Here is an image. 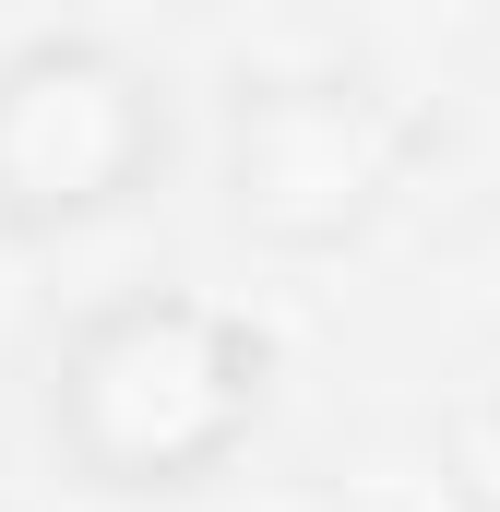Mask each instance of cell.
<instances>
[{"mask_svg":"<svg viewBox=\"0 0 500 512\" xmlns=\"http://www.w3.org/2000/svg\"><path fill=\"white\" fill-rule=\"evenodd\" d=\"M417 167V120L381 96V84H346V72H286V84H239L227 108V227L250 251L322 262L358 251L393 191Z\"/></svg>","mask_w":500,"mask_h":512,"instance_id":"3957f363","label":"cell"},{"mask_svg":"<svg viewBox=\"0 0 500 512\" xmlns=\"http://www.w3.org/2000/svg\"><path fill=\"white\" fill-rule=\"evenodd\" d=\"M453 465H465V489L500 512V382H477V405L453 417Z\"/></svg>","mask_w":500,"mask_h":512,"instance_id":"277c9868","label":"cell"},{"mask_svg":"<svg viewBox=\"0 0 500 512\" xmlns=\"http://www.w3.org/2000/svg\"><path fill=\"white\" fill-rule=\"evenodd\" d=\"M274 417V334L215 286H120L96 298L36 382V429L96 501H191Z\"/></svg>","mask_w":500,"mask_h":512,"instance_id":"6da1fadb","label":"cell"},{"mask_svg":"<svg viewBox=\"0 0 500 512\" xmlns=\"http://www.w3.org/2000/svg\"><path fill=\"white\" fill-rule=\"evenodd\" d=\"M179 155L167 72L120 36L0 48V239H84L131 215Z\"/></svg>","mask_w":500,"mask_h":512,"instance_id":"7a4b0ae2","label":"cell"}]
</instances>
